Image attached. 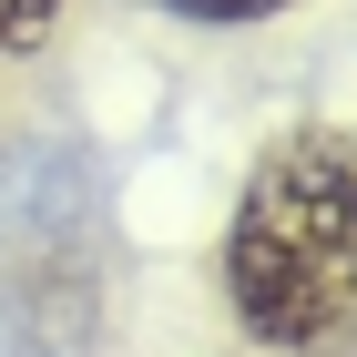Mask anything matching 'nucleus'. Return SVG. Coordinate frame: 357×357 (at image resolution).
Segmentation results:
<instances>
[{
    "instance_id": "7ed1b4c3",
    "label": "nucleus",
    "mask_w": 357,
    "mask_h": 357,
    "mask_svg": "<svg viewBox=\"0 0 357 357\" xmlns=\"http://www.w3.org/2000/svg\"><path fill=\"white\" fill-rule=\"evenodd\" d=\"M184 21H275V10H296V0H164Z\"/></svg>"
},
{
    "instance_id": "f257e3e1",
    "label": "nucleus",
    "mask_w": 357,
    "mask_h": 357,
    "mask_svg": "<svg viewBox=\"0 0 357 357\" xmlns=\"http://www.w3.org/2000/svg\"><path fill=\"white\" fill-rule=\"evenodd\" d=\"M215 286L266 357H357V123H306L255 153Z\"/></svg>"
},
{
    "instance_id": "f03ea898",
    "label": "nucleus",
    "mask_w": 357,
    "mask_h": 357,
    "mask_svg": "<svg viewBox=\"0 0 357 357\" xmlns=\"http://www.w3.org/2000/svg\"><path fill=\"white\" fill-rule=\"evenodd\" d=\"M61 21H72V0H0V72H21L31 52H52Z\"/></svg>"
}]
</instances>
